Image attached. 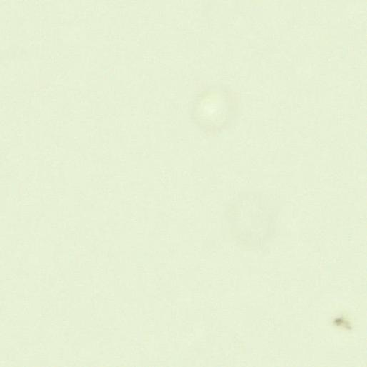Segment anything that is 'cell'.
<instances>
[{"label": "cell", "mask_w": 367, "mask_h": 367, "mask_svg": "<svg viewBox=\"0 0 367 367\" xmlns=\"http://www.w3.org/2000/svg\"><path fill=\"white\" fill-rule=\"evenodd\" d=\"M274 206L263 193L246 191L227 207V219L235 239L249 247H259L269 238L275 223Z\"/></svg>", "instance_id": "6da1fadb"}]
</instances>
